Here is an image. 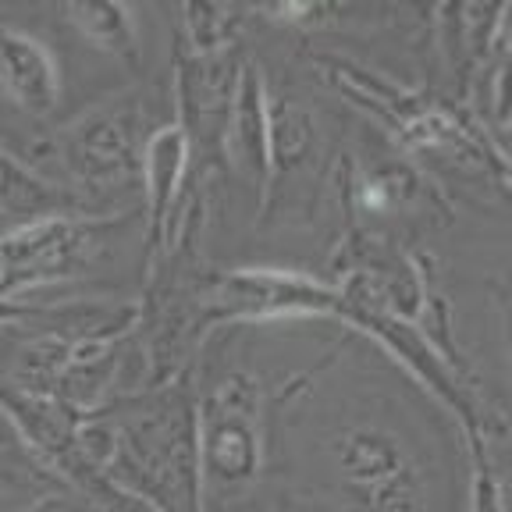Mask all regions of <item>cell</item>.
I'll list each match as a JSON object with an SVG mask.
<instances>
[{"mask_svg": "<svg viewBox=\"0 0 512 512\" xmlns=\"http://www.w3.org/2000/svg\"><path fill=\"white\" fill-rule=\"evenodd\" d=\"M349 395L331 384L328 395L313 402L310 392L292 395V424L303 448L317 456L320 495L338 512H431L434 463L431 448L416 431L409 406H395L388 392H367V377H345Z\"/></svg>", "mask_w": 512, "mask_h": 512, "instance_id": "6da1fadb", "label": "cell"}, {"mask_svg": "<svg viewBox=\"0 0 512 512\" xmlns=\"http://www.w3.org/2000/svg\"><path fill=\"white\" fill-rule=\"evenodd\" d=\"M203 502L249 495L264 466V388L246 367L224 370L200 399Z\"/></svg>", "mask_w": 512, "mask_h": 512, "instance_id": "7a4b0ae2", "label": "cell"}, {"mask_svg": "<svg viewBox=\"0 0 512 512\" xmlns=\"http://www.w3.org/2000/svg\"><path fill=\"white\" fill-rule=\"evenodd\" d=\"M143 153L146 143H139L136 111L125 104L89 111L68 128L61 143L68 175L93 196L125 189L136 175L143 178Z\"/></svg>", "mask_w": 512, "mask_h": 512, "instance_id": "3957f363", "label": "cell"}, {"mask_svg": "<svg viewBox=\"0 0 512 512\" xmlns=\"http://www.w3.org/2000/svg\"><path fill=\"white\" fill-rule=\"evenodd\" d=\"M4 93L29 118H50L61 104V68L54 50L40 43L32 32L4 29Z\"/></svg>", "mask_w": 512, "mask_h": 512, "instance_id": "277c9868", "label": "cell"}, {"mask_svg": "<svg viewBox=\"0 0 512 512\" xmlns=\"http://www.w3.org/2000/svg\"><path fill=\"white\" fill-rule=\"evenodd\" d=\"M189 164V136L185 125H160L157 132L146 136V153H143V192L150 200V228L153 235H164L171 217V203H175L178 182L185 175Z\"/></svg>", "mask_w": 512, "mask_h": 512, "instance_id": "5b68a950", "label": "cell"}, {"mask_svg": "<svg viewBox=\"0 0 512 512\" xmlns=\"http://www.w3.org/2000/svg\"><path fill=\"white\" fill-rule=\"evenodd\" d=\"M64 18L93 43L96 50H104L121 61H136L139 57V29L136 15L121 4H72L64 8Z\"/></svg>", "mask_w": 512, "mask_h": 512, "instance_id": "8992f818", "label": "cell"}, {"mask_svg": "<svg viewBox=\"0 0 512 512\" xmlns=\"http://www.w3.org/2000/svg\"><path fill=\"white\" fill-rule=\"evenodd\" d=\"M473 456H477V466H473V505H470V512H509V505H505V491H502V484H498L495 470L480 459L484 456V441H480V434H473Z\"/></svg>", "mask_w": 512, "mask_h": 512, "instance_id": "52a82bcc", "label": "cell"}, {"mask_svg": "<svg viewBox=\"0 0 512 512\" xmlns=\"http://www.w3.org/2000/svg\"><path fill=\"white\" fill-rule=\"evenodd\" d=\"M509 303H512V292H509Z\"/></svg>", "mask_w": 512, "mask_h": 512, "instance_id": "ba28073f", "label": "cell"}]
</instances>
